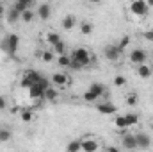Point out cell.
I'll use <instances>...</instances> for the list:
<instances>
[{
	"mask_svg": "<svg viewBox=\"0 0 153 152\" xmlns=\"http://www.w3.org/2000/svg\"><path fill=\"white\" fill-rule=\"evenodd\" d=\"M18 48H20V36L18 34H7L4 41H2V50L7 54V56H16V52H18Z\"/></svg>",
	"mask_w": 153,
	"mask_h": 152,
	"instance_id": "6da1fadb",
	"label": "cell"
},
{
	"mask_svg": "<svg viewBox=\"0 0 153 152\" xmlns=\"http://www.w3.org/2000/svg\"><path fill=\"white\" fill-rule=\"evenodd\" d=\"M73 61H76L82 68H85V66H89L91 65V61H93V54L87 50V48H84V47H78L75 48L73 52H71V56H70Z\"/></svg>",
	"mask_w": 153,
	"mask_h": 152,
	"instance_id": "7a4b0ae2",
	"label": "cell"
},
{
	"mask_svg": "<svg viewBox=\"0 0 153 152\" xmlns=\"http://www.w3.org/2000/svg\"><path fill=\"white\" fill-rule=\"evenodd\" d=\"M43 79V75L39 74V72H36V70H27L25 72V75L20 79V86L22 88H25V90H30L32 86H36L39 81Z\"/></svg>",
	"mask_w": 153,
	"mask_h": 152,
	"instance_id": "3957f363",
	"label": "cell"
},
{
	"mask_svg": "<svg viewBox=\"0 0 153 152\" xmlns=\"http://www.w3.org/2000/svg\"><path fill=\"white\" fill-rule=\"evenodd\" d=\"M130 63L135 66H141L144 63H148V52L144 48H134L130 52Z\"/></svg>",
	"mask_w": 153,
	"mask_h": 152,
	"instance_id": "277c9868",
	"label": "cell"
},
{
	"mask_svg": "<svg viewBox=\"0 0 153 152\" xmlns=\"http://www.w3.org/2000/svg\"><path fill=\"white\" fill-rule=\"evenodd\" d=\"M121 54H123V52L117 48V45H116V43H111V45L103 47V56H105V59H107V61H111V63L119 61V59H121Z\"/></svg>",
	"mask_w": 153,
	"mask_h": 152,
	"instance_id": "5b68a950",
	"label": "cell"
},
{
	"mask_svg": "<svg viewBox=\"0 0 153 152\" xmlns=\"http://www.w3.org/2000/svg\"><path fill=\"white\" fill-rule=\"evenodd\" d=\"M130 11L134 14H137V16H144V14H148L150 7H148V4L144 0H135V2L130 4Z\"/></svg>",
	"mask_w": 153,
	"mask_h": 152,
	"instance_id": "8992f818",
	"label": "cell"
},
{
	"mask_svg": "<svg viewBox=\"0 0 153 152\" xmlns=\"http://www.w3.org/2000/svg\"><path fill=\"white\" fill-rule=\"evenodd\" d=\"M70 82H71V79L66 75L64 72H57V74L52 75V84L57 86V88H66Z\"/></svg>",
	"mask_w": 153,
	"mask_h": 152,
	"instance_id": "52a82bcc",
	"label": "cell"
},
{
	"mask_svg": "<svg viewBox=\"0 0 153 152\" xmlns=\"http://www.w3.org/2000/svg\"><path fill=\"white\" fill-rule=\"evenodd\" d=\"M121 145H123V149H126V150H135V149H137L135 134H132V132L123 134V138H121Z\"/></svg>",
	"mask_w": 153,
	"mask_h": 152,
	"instance_id": "ba28073f",
	"label": "cell"
},
{
	"mask_svg": "<svg viewBox=\"0 0 153 152\" xmlns=\"http://www.w3.org/2000/svg\"><path fill=\"white\" fill-rule=\"evenodd\" d=\"M135 141H137V149H150V145H152V138L146 132H137Z\"/></svg>",
	"mask_w": 153,
	"mask_h": 152,
	"instance_id": "9c48e42d",
	"label": "cell"
},
{
	"mask_svg": "<svg viewBox=\"0 0 153 152\" xmlns=\"http://www.w3.org/2000/svg\"><path fill=\"white\" fill-rule=\"evenodd\" d=\"M100 149V143L94 140V138H85L82 140V150L84 152H98Z\"/></svg>",
	"mask_w": 153,
	"mask_h": 152,
	"instance_id": "30bf717a",
	"label": "cell"
},
{
	"mask_svg": "<svg viewBox=\"0 0 153 152\" xmlns=\"http://www.w3.org/2000/svg\"><path fill=\"white\" fill-rule=\"evenodd\" d=\"M32 5H34V2H30V0H18L13 4V9L18 11L20 14H23L27 9H32Z\"/></svg>",
	"mask_w": 153,
	"mask_h": 152,
	"instance_id": "8fae6325",
	"label": "cell"
},
{
	"mask_svg": "<svg viewBox=\"0 0 153 152\" xmlns=\"http://www.w3.org/2000/svg\"><path fill=\"white\" fill-rule=\"evenodd\" d=\"M87 91H91L93 95H96V97L100 99V97H103V95L107 93V88H105V84H102V82H93Z\"/></svg>",
	"mask_w": 153,
	"mask_h": 152,
	"instance_id": "7c38bea8",
	"label": "cell"
},
{
	"mask_svg": "<svg viewBox=\"0 0 153 152\" xmlns=\"http://www.w3.org/2000/svg\"><path fill=\"white\" fill-rule=\"evenodd\" d=\"M36 14H38L41 20H48L50 14H52V7H50V4H39Z\"/></svg>",
	"mask_w": 153,
	"mask_h": 152,
	"instance_id": "4fadbf2b",
	"label": "cell"
},
{
	"mask_svg": "<svg viewBox=\"0 0 153 152\" xmlns=\"http://www.w3.org/2000/svg\"><path fill=\"white\" fill-rule=\"evenodd\" d=\"M96 109H98L102 114H116V113H117V108H116L114 104H111V102L98 104V106H96Z\"/></svg>",
	"mask_w": 153,
	"mask_h": 152,
	"instance_id": "5bb4252c",
	"label": "cell"
},
{
	"mask_svg": "<svg viewBox=\"0 0 153 152\" xmlns=\"http://www.w3.org/2000/svg\"><path fill=\"white\" fill-rule=\"evenodd\" d=\"M153 74V66L152 65H148V63H144V65H141V66H137V75L141 77V79H150Z\"/></svg>",
	"mask_w": 153,
	"mask_h": 152,
	"instance_id": "9a60e30c",
	"label": "cell"
},
{
	"mask_svg": "<svg viewBox=\"0 0 153 152\" xmlns=\"http://www.w3.org/2000/svg\"><path fill=\"white\" fill-rule=\"evenodd\" d=\"M61 25H62V29H64V31H71V29L76 25L75 14H66V16L62 18V22H61Z\"/></svg>",
	"mask_w": 153,
	"mask_h": 152,
	"instance_id": "2e32d148",
	"label": "cell"
},
{
	"mask_svg": "<svg viewBox=\"0 0 153 152\" xmlns=\"http://www.w3.org/2000/svg\"><path fill=\"white\" fill-rule=\"evenodd\" d=\"M123 116H125L126 127H134V125H137V123H139V114H135V113H126V114H123Z\"/></svg>",
	"mask_w": 153,
	"mask_h": 152,
	"instance_id": "e0dca14e",
	"label": "cell"
},
{
	"mask_svg": "<svg viewBox=\"0 0 153 152\" xmlns=\"http://www.w3.org/2000/svg\"><path fill=\"white\" fill-rule=\"evenodd\" d=\"M82 150V140H71L66 145V152H80Z\"/></svg>",
	"mask_w": 153,
	"mask_h": 152,
	"instance_id": "ac0fdd59",
	"label": "cell"
},
{
	"mask_svg": "<svg viewBox=\"0 0 153 152\" xmlns=\"http://www.w3.org/2000/svg\"><path fill=\"white\" fill-rule=\"evenodd\" d=\"M5 16H7V22H9V23H16V22H20V20H22V14H20L18 11H14L13 7L7 11V14H5Z\"/></svg>",
	"mask_w": 153,
	"mask_h": 152,
	"instance_id": "d6986e66",
	"label": "cell"
},
{
	"mask_svg": "<svg viewBox=\"0 0 153 152\" xmlns=\"http://www.w3.org/2000/svg\"><path fill=\"white\" fill-rule=\"evenodd\" d=\"M57 97H59V91H57L53 86H50V88L45 91V99H46V100H50V102H55V100H57Z\"/></svg>",
	"mask_w": 153,
	"mask_h": 152,
	"instance_id": "ffe728a7",
	"label": "cell"
},
{
	"mask_svg": "<svg viewBox=\"0 0 153 152\" xmlns=\"http://www.w3.org/2000/svg\"><path fill=\"white\" fill-rule=\"evenodd\" d=\"M11 129L9 127H0V143H7L11 140Z\"/></svg>",
	"mask_w": 153,
	"mask_h": 152,
	"instance_id": "44dd1931",
	"label": "cell"
},
{
	"mask_svg": "<svg viewBox=\"0 0 153 152\" xmlns=\"http://www.w3.org/2000/svg\"><path fill=\"white\" fill-rule=\"evenodd\" d=\"M114 125L119 129V131H121V132H125V131L128 129V127H126V122H125V116H123V114H121V116H116V118H114Z\"/></svg>",
	"mask_w": 153,
	"mask_h": 152,
	"instance_id": "7402d4cb",
	"label": "cell"
},
{
	"mask_svg": "<svg viewBox=\"0 0 153 152\" xmlns=\"http://www.w3.org/2000/svg\"><path fill=\"white\" fill-rule=\"evenodd\" d=\"M57 65L62 66V68H70V65H71V57L66 56V54H64V56H59V57H57Z\"/></svg>",
	"mask_w": 153,
	"mask_h": 152,
	"instance_id": "603a6c76",
	"label": "cell"
},
{
	"mask_svg": "<svg viewBox=\"0 0 153 152\" xmlns=\"http://www.w3.org/2000/svg\"><path fill=\"white\" fill-rule=\"evenodd\" d=\"M59 41H61V36H59L57 32H48V34H46V43H48V45L55 47Z\"/></svg>",
	"mask_w": 153,
	"mask_h": 152,
	"instance_id": "cb8c5ba5",
	"label": "cell"
},
{
	"mask_svg": "<svg viewBox=\"0 0 153 152\" xmlns=\"http://www.w3.org/2000/svg\"><path fill=\"white\" fill-rule=\"evenodd\" d=\"M53 54H55L57 57H59V56H64V54H66V45H64V41H62V39H61V41H59V43H57V45L53 47Z\"/></svg>",
	"mask_w": 153,
	"mask_h": 152,
	"instance_id": "d4e9b609",
	"label": "cell"
},
{
	"mask_svg": "<svg viewBox=\"0 0 153 152\" xmlns=\"http://www.w3.org/2000/svg\"><path fill=\"white\" fill-rule=\"evenodd\" d=\"M80 32H82L84 36H89V34L93 32V23H89V22H82V23H80Z\"/></svg>",
	"mask_w": 153,
	"mask_h": 152,
	"instance_id": "484cf974",
	"label": "cell"
},
{
	"mask_svg": "<svg viewBox=\"0 0 153 152\" xmlns=\"http://www.w3.org/2000/svg\"><path fill=\"white\" fill-rule=\"evenodd\" d=\"M116 45H117V48L123 52V50H125V48L130 45V36H123V38H121L119 41H117V43H116Z\"/></svg>",
	"mask_w": 153,
	"mask_h": 152,
	"instance_id": "4316f807",
	"label": "cell"
},
{
	"mask_svg": "<svg viewBox=\"0 0 153 152\" xmlns=\"http://www.w3.org/2000/svg\"><path fill=\"white\" fill-rule=\"evenodd\" d=\"M34 16H36V13H34L32 9H27V11L22 14V20H23L25 23H29V22H32V20H34Z\"/></svg>",
	"mask_w": 153,
	"mask_h": 152,
	"instance_id": "83f0119b",
	"label": "cell"
},
{
	"mask_svg": "<svg viewBox=\"0 0 153 152\" xmlns=\"http://www.w3.org/2000/svg\"><path fill=\"white\" fill-rule=\"evenodd\" d=\"M53 57H55L53 50H45V52L41 54V59H43L45 63H52V61H53Z\"/></svg>",
	"mask_w": 153,
	"mask_h": 152,
	"instance_id": "f1b7e54d",
	"label": "cell"
},
{
	"mask_svg": "<svg viewBox=\"0 0 153 152\" xmlns=\"http://www.w3.org/2000/svg\"><path fill=\"white\" fill-rule=\"evenodd\" d=\"M22 120H23L25 123H29V122H32V120H34V113H32V111H29V109H25V111H22Z\"/></svg>",
	"mask_w": 153,
	"mask_h": 152,
	"instance_id": "f546056e",
	"label": "cell"
},
{
	"mask_svg": "<svg viewBox=\"0 0 153 152\" xmlns=\"http://www.w3.org/2000/svg\"><path fill=\"white\" fill-rule=\"evenodd\" d=\"M84 100H85V102H96V100H98V97H96V95H93L91 91H85V93H84Z\"/></svg>",
	"mask_w": 153,
	"mask_h": 152,
	"instance_id": "4dcf8cb0",
	"label": "cell"
},
{
	"mask_svg": "<svg viewBox=\"0 0 153 152\" xmlns=\"http://www.w3.org/2000/svg\"><path fill=\"white\" fill-rule=\"evenodd\" d=\"M114 84L121 88V86H125V84H126V79H125L123 75H116L114 77Z\"/></svg>",
	"mask_w": 153,
	"mask_h": 152,
	"instance_id": "1f68e13d",
	"label": "cell"
},
{
	"mask_svg": "<svg viewBox=\"0 0 153 152\" xmlns=\"http://www.w3.org/2000/svg\"><path fill=\"white\" fill-rule=\"evenodd\" d=\"M126 104H128V106H135V104H137V95H135V93L128 95V97H126Z\"/></svg>",
	"mask_w": 153,
	"mask_h": 152,
	"instance_id": "d6a6232c",
	"label": "cell"
},
{
	"mask_svg": "<svg viewBox=\"0 0 153 152\" xmlns=\"http://www.w3.org/2000/svg\"><path fill=\"white\" fill-rule=\"evenodd\" d=\"M144 39H146V41H150V43H153V29H150V31H146V32H144Z\"/></svg>",
	"mask_w": 153,
	"mask_h": 152,
	"instance_id": "836d02e7",
	"label": "cell"
},
{
	"mask_svg": "<svg viewBox=\"0 0 153 152\" xmlns=\"http://www.w3.org/2000/svg\"><path fill=\"white\" fill-rule=\"evenodd\" d=\"M105 152H121V149H119V147H114V145H109V147L105 149Z\"/></svg>",
	"mask_w": 153,
	"mask_h": 152,
	"instance_id": "e575fe53",
	"label": "cell"
},
{
	"mask_svg": "<svg viewBox=\"0 0 153 152\" xmlns=\"http://www.w3.org/2000/svg\"><path fill=\"white\" fill-rule=\"evenodd\" d=\"M5 108H7V100H5V97L0 95V109H5Z\"/></svg>",
	"mask_w": 153,
	"mask_h": 152,
	"instance_id": "d590c367",
	"label": "cell"
},
{
	"mask_svg": "<svg viewBox=\"0 0 153 152\" xmlns=\"http://www.w3.org/2000/svg\"><path fill=\"white\" fill-rule=\"evenodd\" d=\"M70 68H73V70H82V66H80L76 61H73V59H71V65H70Z\"/></svg>",
	"mask_w": 153,
	"mask_h": 152,
	"instance_id": "8d00e7d4",
	"label": "cell"
},
{
	"mask_svg": "<svg viewBox=\"0 0 153 152\" xmlns=\"http://www.w3.org/2000/svg\"><path fill=\"white\" fill-rule=\"evenodd\" d=\"M2 14H5V7H4V4H0V16Z\"/></svg>",
	"mask_w": 153,
	"mask_h": 152,
	"instance_id": "74e56055",
	"label": "cell"
},
{
	"mask_svg": "<svg viewBox=\"0 0 153 152\" xmlns=\"http://www.w3.org/2000/svg\"><path fill=\"white\" fill-rule=\"evenodd\" d=\"M148 4V7H153V0H150V2H146Z\"/></svg>",
	"mask_w": 153,
	"mask_h": 152,
	"instance_id": "f35d334b",
	"label": "cell"
},
{
	"mask_svg": "<svg viewBox=\"0 0 153 152\" xmlns=\"http://www.w3.org/2000/svg\"><path fill=\"white\" fill-rule=\"evenodd\" d=\"M148 57H152V61H153V52H152V54H150V56H148Z\"/></svg>",
	"mask_w": 153,
	"mask_h": 152,
	"instance_id": "ab89813d",
	"label": "cell"
},
{
	"mask_svg": "<svg viewBox=\"0 0 153 152\" xmlns=\"http://www.w3.org/2000/svg\"><path fill=\"white\" fill-rule=\"evenodd\" d=\"M152 131H153V123H152Z\"/></svg>",
	"mask_w": 153,
	"mask_h": 152,
	"instance_id": "60d3db41",
	"label": "cell"
}]
</instances>
